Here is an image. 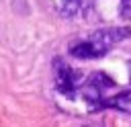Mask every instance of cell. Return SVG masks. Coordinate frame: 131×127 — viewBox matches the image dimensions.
Returning a JSON list of instances; mask_svg holds the SVG:
<instances>
[{"label": "cell", "mask_w": 131, "mask_h": 127, "mask_svg": "<svg viewBox=\"0 0 131 127\" xmlns=\"http://www.w3.org/2000/svg\"><path fill=\"white\" fill-rule=\"evenodd\" d=\"M131 31L129 29H100L96 33H92L88 39H82V41H76L70 45V53L78 59H96V57H102L115 43H119L121 39L129 37Z\"/></svg>", "instance_id": "6da1fadb"}, {"label": "cell", "mask_w": 131, "mask_h": 127, "mask_svg": "<svg viewBox=\"0 0 131 127\" xmlns=\"http://www.w3.org/2000/svg\"><path fill=\"white\" fill-rule=\"evenodd\" d=\"M129 76H131V64H129Z\"/></svg>", "instance_id": "52a82bcc"}, {"label": "cell", "mask_w": 131, "mask_h": 127, "mask_svg": "<svg viewBox=\"0 0 131 127\" xmlns=\"http://www.w3.org/2000/svg\"><path fill=\"white\" fill-rule=\"evenodd\" d=\"M115 86V82L106 76V74H102V72H98V74H92L88 80H86V84L82 86V96L86 98V102L88 104H92V107H102V102H104V92L106 90H111Z\"/></svg>", "instance_id": "3957f363"}, {"label": "cell", "mask_w": 131, "mask_h": 127, "mask_svg": "<svg viewBox=\"0 0 131 127\" xmlns=\"http://www.w3.org/2000/svg\"><path fill=\"white\" fill-rule=\"evenodd\" d=\"M53 78H55V88L63 96H70V98L76 96V90L80 88V76L78 72H74L72 66H68L59 57L53 61Z\"/></svg>", "instance_id": "7a4b0ae2"}, {"label": "cell", "mask_w": 131, "mask_h": 127, "mask_svg": "<svg viewBox=\"0 0 131 127\" xmlns=\"http://www.w3.org/2000/svg\"><path fill=\"white\" fill-rule=\"evenodd\" d=\"M102 107H113V109H117V111L131 113V88H129V90H121L119 94L104 98Z\"/></svg>", "instance_id": "277c9868"}, {"label": "cell", "mask_w": 131, "mask_h": 127, "mask_svg": "<svg viewBox=\"0 0 131 127\" xmlns=\"http://www.w3.org/2000/svg\"><path fill=\"white\" fill-rule=\"evenodd\" d=\"M121 16L131 20V0H121Z\"/></svg>", "instance_id": "8992f818"}, {"label": "cell", "mask_w": 131, "mask_h": 127, "mask_svg": "<svg viewBox=\"0 0 131 127\" xmlns=\"http://www.w3.org/2000/svg\"><path fill=\"white\" fill-rule=\"evenodd\" d=\"M78 0H61V4H59V12L63 14V16H72V14H76L78 12Z\"/></svg>", "instance_id": "5b68a950"}]
</instances>
